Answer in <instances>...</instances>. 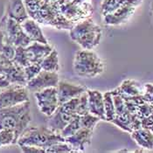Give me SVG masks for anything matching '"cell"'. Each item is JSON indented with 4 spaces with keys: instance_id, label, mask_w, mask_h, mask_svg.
Wrapping results in <instances>:
<instances>
[{
    "instance_id": "46",
    "label": "cell",
    "mask_w": 153,
    "mask_h": 153,
    "mask_svg": "<svg viewBox=\"0 0 153 153\" xmlns=\"http://www.w3.org/2000/svg\"><path fill=\"white\" fill-rule=\"evenodd\" d=\"M0 91H1V89H0Z\"/></svg>"
},
{
    "instance_id": "4",
    "label": "cell",
    "mask_w": 153,
    "mask_h": 153,
    "mask_svg": "<svg viewBox=\"0 0 153 153\" xmlns=\"http://www.w3.org/2000/svg\"><path fill=\"white\" fill-rule=\"evenodd\" d=\"M33 19L38 23L51 25L57 29L70 30L74 25L61 14L56 2L50 0H40L39 9Z\"/></svg>"
},
{
    "instance_id": "7",
    "label": "cell",
    "mask_w": 153,
    "mask_h": 153,
    "mask_svg": "<svg viewBox=\"0 0 153 153\" xmlns=\"http://www.w3.org/2000/svg\"><path fill=\"white\" fill-rule=\"evenodd\" d=\"M5 35V42L11 43L15 47H28L33 41L24 32L21 24L9 18L6 14L0 21Z\"/></svg>"
},
{
    "instance_id": "15",
    "label": "cell",
    "mask_w": 153,
    "mask_h": 153,
    "mask_svg": "<svg viewBox=\"0 0 153 153\" xmlns=\"http://www.w3.org/2000/svg\"><path fill=\"white\" fill-rule=\"evenodd\" d=\"M88 99L89 113L99 117L101 120L106 121V115L103 102V94L98 90H87Z\"/></svg>"
},
{
    "instance_id": "45",
    "label": "cell",
    "mask_w": 153,
    "mask_h": 153,
    "mask_svg": "<svg viewBox=\"0 0 153 153\" xmlns=\"http://www.w3.org/2000/svg\"><path fill=\"white\" fill-rule=\"evenodd\" d=\"M82 1H85V0H82Z\"/></svg>"
},
{
    "instance_id": "16",
    "label": "cell",
    "mask_w": 153,
    "mask_h": 153,
    "mask_svg": "<svg viewBox=\"0 0 153 153\" xmlns=\"http://www.w3.org/2000/svg\"><path fill=\"white\" fill-rule=\"evenodd\" d=\"M135 11L136 7L124 4L115 12L103 16V23L108 25H118L125 23L133 15Z\"/></svg>"
},
{
    "instance_id": "23",
    "label": "cell",
    "mask_w": 153,
    "mask_h": 153,
    "mask_svg": "<svg viewBox=\"0 0 153 153\" xmlns=\"http://www.w3.org/2000/svg\"><path fill=\"white\" fill-rule=\"evenodd\" d=\"M117 91L122 94L135 96L143 94V86L134 80H125L117 88Z\"/></svg>"
},
{
    "instance_id": "14",
    "label": "cell",
    "mask_w": 153,
    "mask_h": 153,
    "mask_svg": "<svg viewBox=\"0 0 153 153\" xmlns=\"http://www.w3.org/2000/svg\"><path fill=\"white\" fill-rule=\"evenodd\" d=\"M53 47L48 43L44 44L40 42H32L25 47V52L30 63H41V61L53 51Z\"/></svg>"
},
{
    "instance_id": "24",
    "label": "cell",
    "mask_w": 153,
    "mask_h": 153,
    "mask_svg": "<svg viewBox=\"0 0 153 153\" xmlns=\"http://www.w3.org/2000/svg\"><path fill=\"white\" fill-rule=\"evenodd\" d=\"M41 68L43 70L49 71V72H59V55L56 49H53V51L45 57L40 63Z\"/></svg>"
},
{
    "instance_id": "26",
    "label": "cell",
    "mask_w": 153,
    "mask_h": 153,
    "mask_svg": "<svg viewBox=\"0 0 153 153\" xmlns=\"http://www.w3.org/2000/svg\"><path fill=\"white\" fill-rule=\"evenodd\" d=\"M125 4V0H103L101 5V13L102 16L115 12Z\"/></svg>"
},
{
    "instance_id": "37",
    "label": "cell",
    "mask_w": 153,
    "mask_h": 153,
    "mask_svg": "<svg viewBox=\"0 0 153 153\" xmlns=\"http://www.w3.org/2000/svg\"><path fill=\"white\" fill-rule=\"evenodd\" d=\"M143 97L145 102L153 104V84L146 83L143 85Z\"/></svg>"
},
{
    "instance_id": "38",
    "label": "cell",
    "mask_w": 153,
    "mask_h": 153,
    "mask_svg": "<svg viewBox=\"0 0 153 153\" xmlns=\"http://www.w3.org/2000/svg\"><path fill=\"white\" fill-rule=\"evenodd\" d=\"M21 151L25 153H46V150L33 145H20Z\"/></svg>"
},
{
    "instance_id": "6",
    "label": "cell",
    "mask_w": 153,
    "mask_h": 153,
    "mask_svg": "<svg viewBox=\"0 0 153 153\" xmlns=\"http://www.w3.org/2000/svg\"><path fill=\"white\" fill-rule=\"evenodd\" d=\"M56 4L61 14L74 24L91 18L93 13V6L82 0H58Z\"/></svg>"
},
{
    "instance_id": "44",
    "label": "cell",
    "mask_w": 153,
    "mask_h": 153,
    "mask_svg": "<svg viewBox=\"0 0 153 153\" xmlns=\"http://www.w3.org/2000/svg\"><path fill=\"white\" fill-rule=\"evenodd\" d=\"M50 1H53V2H57L58 0H50Z\"/></svg>"
},
{
    "instance_id": "3",
    "label": "cell",
    "mask_w": 153,
    "mask_h": 153,
    "mask_svg": "<svg viewBox=\"0 0 153 153\" xmlns=\"http://www.w3.org/2000/svg\"><path fill=\"white\" fill-rule=\"evenodd\" d=\"M104 70V64L99 56L91 50H79L74 59V71L82 78L92 79Z\"/></svg>"
},
{
    "instance_id": "20",
    "label": "cell",
    "mask_w": 153,
    "mask_h": 153,
    "mask_svg": "<svg viewBox=\"0 0 153 153\" xmlns=\"http://www.w3.org/2000/svg\"><path fill=\"white\" fill-rule=\"evenodd\" d=\"M4 74L7 77L11 84H19V85H26V79L24 72V68L17 65L12 61V63L5 68Z\"/></svg>"
},
{
    "instance_id": "39",
    "label": "cell",
    "mask_w": 153,
    "mask_h": 153,
    "mask_svg": "<svg viewBox=\"0 0 153 153\" xmlns=\"http://www.w3.org/2000/svg\"><path fill=\"white\" fill-rule=\"evenodd\" d=\"M141 123L142 128L153 131V111L150 116H148L147 117L142 119Z\"/></svg>"
},
{
    "instance_id": "30",
    "label": "cell",
    "mask_w": 153,
    "mask_h": 153,
    "mask_svg": "<svg viewBox=\"0 0 153 153\" xmlns=\"http://www.w3.org/2000/svg\"><path fill=\"white\" fill-rule=\"evenodd\" d=\"M12 61L22 68H25L30 64V61L26 55L25 47H16L15 55H14V58L12 59Z\"/></svg>"
},
{
    "instance_id": "11",
    "label": "cell",
    "mask_w": 153,
    "mask_h": 153,
    "mask_svg": "<svg viewBox=\"0 0 153 153\" xmlns=\"http://www.w3.org/2000/svg\"><path fill=\"white\" fill-rule=\"evenodd\" d=\"M56 88H57V93H58L59 105L70 101L74 97L81 95L85 91L88 90L87 88L84 86L67 82L64 81H59L58 86Z\"/></svg>"
},
{
    "instance_id": "43",
    "label": "cell",
    "mask_w": 153,
    "mask_h": 153,
    "mask_svg": "<svg viewBox=\"0 0 153 153\" xmlns=\"http://www.w3.org/2000/svg\"><path fill=\"white\" fill-rule=\"evenodd\" d=\"M5 43V35H4V32L3 30V28L0 25V51L2 49V47H4Z\"/></svg>"
},
{
    "instance_id": "8",
    "label": "cell",
    "mask_w": 153,
    "mask_h": 153,
    "mask_svg": "<svg viewBox=\"0 0 153 153\" xmlns=\"http://www.w3.org/2000/svg\"><path fill=\"white\" fill-rule=\"evenodd\" d=\"M28 101V89L25 85L11 84L0 91V108L15 106Z\"/></svg>"
},
{
    "instance_id": "34",
    "label": "cell",
    "mask_w": 153,
    "mask_h": 153,
    "mask_svg": "<svg viewBox=\"0 0 153 153\" xmlns=\"http://www.w3.org/2000/svg\"><path fill=\"white\" fill-rule=\"evenodd\" d=\"M41 70H42V68H41V66L39 63H30L29 65L25 67L24 72H25L26 81L28 82V81L32 80L33 78H34Z\"/></svg>"
},
{
    "instance_id": "31",
    "label": "cell",
    "mask_w": 153,
    "mask_h": 153,
    "mask_svg": "<svg viewBox=\"0 0 153 153\" xmlns=\"http://www.w3.org/2000/svg\"><path fill=\"white\" fill-rule=\"evenodd\" d=\"M80 120H81V125L82 128H86L89 130H94L95 125L101 121V119L91 113H88L86 115L80 116Z\"/></svg>"
},
{
    "instance_id": "25",
    "label": "cell",
    "mask_w": 153,
    "mask_h": 153,
    "mask_svg": "<svg viewBox=\"0 0 153 153\" xmlns=\"http://www.w3.org/2000/svg\"><path fill=\"white\" fill-rule=\"evenodd\" d=\"M103 102H104L106 121L111 122L116 117V110H115L111 91H107L103 94Z\"/></svg>"
},
{
    "instance_id": "32",
    "label": "cell",
    "mask_w": 153,
    "mask_h": 153,
    "mask_svg": "<svg viewBox=\"0 0 153 153\" xmlns=\"http://www.w3.org/2000/svg\"><path fill=\"white\" fill-rule=\"evenodd\" d=\"M76 113L79 116H83L89 113L88 109V93L85 91L84 93L79 96V102L76 108Z\"/></svg>"
},
{
    "instance_id": "2",
    "label": "cell",
    "mask_w": 153,
    "mask_h": 153,
    "mask_svg": "<svg viewBox=\"0 0 153 153\" xmlns=\"http://www.w3.org/2000/svg\"><path fill=\"white\" fill-rule=\"evenodd\" d=\"M59 142H65V137L59 133H56L49 129L47 126H28L19 137L17 144L19 146L33 145L46 150L52 144Z\"/></svg>"
},
{
    "instance_id": "1",
    "label": "cell",
    "mask_w": 153,
    "mask_h": 153,
    "mask_svg": "<svg viewBox=\"0 0 153 153\" xmlns=\"http://www.w3.org/2000/svg\"><path fill=\"white\" fill-rule=\"evenodd\" d=\"M32 121L30 102L0 108V130H12L17 141Z\"/></svg>"
},
{
    "instance_id": "22",
    "label": "cell",
    "mask_w": 153,
    "mask_h": 153,
    "mask_svg": "<svg viewBox=\"0 0 153 153\" xmlns=\"http://www.w3.org/2000/svg\"><path fill=\"white\" fill-rule=\"evenodd\" d=\"M102 37V30L93 31V32H90L85 35L78 38L74 42H76L78 45H80L83 49L93 50L94 47H97L99 45V43L101 42Z\"/></svg>"
},
{
    "instance_id": "36",
    "label": "cell",
    "mask_w": 153,
    "mask_h": 153,
    "mask_svg": "<svg viewBox=\"0 0 153 153\" xmlns=\"http://www.w3.org/2000/svg\"><path fill=\"white\" fill-rule=\"evenodd\" d=\"M15 51H16V47L14 45L5 42L0 52L2 53V54L4 57H6L8 59L12 60V59L14 58V55H15Z\"/></svg>"
},
{
    "instance_id": "17",
    "label": "cell",
    "mask_w": 153,
    "mask_h": 153,
    "mask_svg": "<svg viewBox=\"0 0 153 153\" xmlns=\"http://www.w3.org/2000/svg\"><path fill=\"white\" fill-rule=\"evenodd\" d=\"M98 30H102L101 27L97 24L94 23L91 18H88L78 23L74 24V26L70 29L69 36L73 41H75L78 38L85 35L90 32L98 31Z\"/></svg>"
},
{
    "instance_id": "18",
    "label": "cell",
    "mask_w": 153,
    "mask_h": 153,
    "mask_svg": "<svg viewBox=\"0 0 153 153\" xmlns=\"http://www.w3.org/2000/svg\"><path fill=\"white\" fill-rule=\"evenodd\" d=\"M21 26L23 28L24 32L31 39L33 42L36 41V42H40L44 44L48 43L47 38L45 37L41 28L39 25V23L34 19H30V18L26 19L25 21L21 23Z\"/></svg>"
},
{
    "instance_id": "13",
    "label": "cell",
    "mask_w": 153,
    "mask_h": 153,
    "mask_svg": "<svg viewBox=\"0 0 153 153\" xmlns=\"http://www.w3.org/2000/svg\"><path fill=\"white\" fill-rule=\"evenodd\" d=\"M111 123L129 133L142 128L141 120L136 114H132L128 110L121 115H117Z\"/></svg>"
},
{
    "instance_id": "9",
    "label": "cell",
    "mask_w": 153,
    "mask_h": 153,
    "mask_svg": "<svg viewBox=\"0 0 153 153\" xmlns=\"http://www.w3.org/2000/svg\"><path fill=\"white\" fill-rule=\"evenodd\" d=\"M37 104L44 115L50 117L59 106L57 88L52 87L34 93Z\"/></svg>"
},
{
    "instance_id": "29",
    "label": "cell",
    "mask_w": 153,
    "mask_h": 153,
    "mask_svg": "<svg viewBox=\"0 0 153 153\" xmlns=\"http://www.w3.org/2000/svg\"><path fill=\"white\" fill-rule=\"evenodd\" d=\"M111 94H112V97H113V102H114L115 110H116V116L121 115V114L126 112L127 108L125 106V102H124L123 98L122 97V95L117 91V89L116 88L115 90L111 91Z\"/></svg>"
},
{
    "instance_id": "33",
    "label": "cell",
    "mask_w": 153,
    "mask_h": 153,
    "mask_svg": "<svg viewBox=\"0 0 153 153\" xmlns=\"http://www.w3.org/2000/svg\"><path fill=\"white\" fill-rule=\"evenodd\" d=\"M15 143V134L12 130H0V147Z\"/></svg>"
},
{
    "instance_id": "5",
    "label": "cell",
    "mask_w": 153,
    "mask_h": 153,
    "mask_svg": "<svg viewBox=\"0 0 153 153\" xmlns=\"http://www.w3.org/2000/svg\"><path fill=\"white\" fill-rule=\"evenodd\" d=\"M79 96L59 105L56 110L48 117L47 126L49 129L56 133H60L71 120L77 116L76 108L79 102Z\"/></svg>"
},
{
    "instance_id": "27",
    "label": "cell",
    "mask_w": 153,
    "mask_h": 153,
    "mask_svg": "<svg viewBox=\"0 0 153 153\" xmlns=\"http://www.w3.org/2000/svg\"><path fill=\"white\" fill-rule=\"evenodd\" d=\"M82 128L81 125V120H80V116L77 115L74 118L73 120H71L70 122L68 123V125L60 131V135L63 137H70L73 134H74L77 130H79Z\"/></svg>"
},
{
    "instance_id": "40",
    "label": "cell",
    "mask_w": 153,
    "mask_h": 153,
    "mask_svg": "<svg viewBox=\"0 0 153 153\" xmlns=\"http://www.w3.org/2000/svg\"><path fill=\"white\" fill-rule=\"evenodd\" d=\"M12 60L11 59H8L6 57H4L2 53L0 52V74H4V72L5 70V68L12 63Z\"/></svg>"
},
{
    "instance_id": "19",
    "label": "cell",
    "mask_w": 153,
    "mask_h": 153,
    "mask_svg": "<svg viewBox=\"0 0 153 153\" xmlns=\"http://www.w3.org/2000/svg\"><path fill=\"white\" fill-rule=\"evenodd\" d=\"M6 15L20 24L29 18L23 0H8Z\"/></svg>"
},
{
    "instance_id": "12",
    "label": "cell",
    "mask_w": 153,
    "mask_h": 153,
    "mask_svg": "<svg viewBox=\"0 0 153 153\" xmlns=\"http://www.w3.org/2000/svg\"><path fill=\"white\" fill-rule=\"evenodd\" d=\"M92 136L93 130L86 128H81L72 136L66 137L65 142L70 144L71 147L76 152H81L85 151L87 146H89L91 144Z\"/></svg>"
},
{
    "instance_id": "35",
    "label": "cell",
    "mask_w": 153,
    "mask_h": 153,
    "mask_svg": "<svg viewBox=\"0 0 153 153\" xmlns=\"http://www.w3.org/2000/svg\"><path fill=\"white\" fill-rule=\"evenodd\" d=\"M153 111V104L144 102L143 103H142L140 105H138L137 108V112L136 115L138 117V118L142 120L143 118L147 117L148 116H150Z\"/></svg>"
},
{
    "instance_id": "41",
    "label": "cell",
    "mask_w": 153,
    "mask_h": 153,
    "mask_svg": "<svg viewBox=\"0 0 153 153\" xmlns=\"http://www.w3.org/2000/svg\"><path fill=\"white\" fill-rule=\"evenodd\" d=\"M10 85H11V82H9L7 77L4 74H0V89L5 88H7Z\"/></svg>"
},
{
    "instance_id": "28",
    "label": "cell",
    "mask_w": 153,
    "mask_h": 153,
    "mask_svg": "<svg viewBox=\"0 0 153 153\" xmlns=\"http://www.w3.org/2000/svg\"><path fill=\"white\" fill-rule=\"evenodd\" d=\"M46 152L50 153H74L76 152L67 142H59L52 144L46 149Z\"/></svg>"
},
{
    "instance_id": "21",
    "label": "cell",
    "mask_w": 153,
    "mask_h": 153,
    "mask_svg": "<svg viewBox=\"0 0 153 153\" xmlns=\"http://www.w3.org/2000/svg\"><path fill=\"white\" fill-rule=\"evenodd\" d=\"M131 137L143 149L153 150V131L140 128L131 133Z\"/></svg>"
},
{
    "instance_id": "10",
    "label": "cell",
    "mask_w": 153,
    "mask_h": 153,
    "mask_svg": "<svg viewBox=\"0 0 153 153\" xmlns=\"http://www.w3.org/2000/svg\"><path fill=\"white\" fill-rule=\"evenodd\" d=\"M59 82V74L57 72H49L42 69L34 78L26 82L25 87L28 91L35 93L47 88H56Z\"/></svg>"
},
{
    "instance_id": "42",
    "label": "cell",
    "mask_w": 153,
    "mask_h": 153,
    "mask_svg": "<svg viewBox=\"0 0 153 153\" xmlns=\"http://www.w3.org/2000/svg\"><path fill=\"white\" fill-rule=\"evenodd\" d=\"M143 0H125V4H128L130 6H134V7H137L142 3Z\"/></svg>"
}]
</instances>
